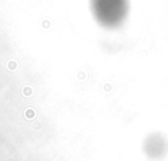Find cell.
<instances>
[{
    "label": "cell",
    "instance_id": "6da1fadb",
    "mask_svg": "<svg viewBox=\"0 0 168 161\" xmlns=\"http://www.w3.org/2000/svg\"><path fill=\"white\" fill-rule=\"evenodd\" d=\"M93 16L105 28H118L129 13V0H91Z\"/></svg>",
    "mask_w": 168,
    "mask_h": 161
}]
</instances>
